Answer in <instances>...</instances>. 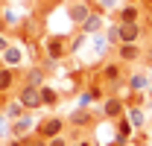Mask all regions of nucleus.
<instances>
[{
	"label": "nucleus",
	"mask_w": 152,
	"mask_h": 146,
	"mask_svg": "<svg viewBox=\"0 0 152 146\" xmlns=\"http://www.w3.org/2000/svg\"><path fill=\"white\" fill-rule=\"evenodd\" d=\"M41 50H44V70L56 67L58 61H64L70 55V47H67V38L64 35H44L41 38Z\"/></svg>",
	"instance_id": "nucleus-1"
},
{
	"label": "nucleus",
	"mask_w": 152,
	"mask_h": 146,
	"mask_svg": "<svg viewBox=\"0 0 152 146\" xmlns=\"http://www.w3.org/2000/svg\"><path fill=\"white\" fill-rule=\"evenodd\" d=\"M96 114L94 108H82V105H76L70 114H67V126L73 128V131H82V128H94L96 126Z\"/></svg>",
	"instance_id": "nucleus-2"
},
{
	"label": "nucleus",
	"mask_w": 152,
	"mask_h": 146,
	"mask_svg": "<svg viewBox=\"0 0 152 146\" xmlns=\"http://www.w3.org/2000/svg\"><path fill=\"white\" fill-rule=\"evenodd\" d=\"M99 102H102V105L96 108V114H99V117H105V120H117V117H123V114H126V99H120L117 93H105Z\"/></svg>",
	"instance_id": "nucleus-3"
},
{
	"label": "nucleus",
	"mask_w": 152,
	"mask_h": 146,
	"mask_svg": "<svg viewBox=\"0 0 152 146\" xmlns=\"http://www.w3.org/2000/svg\"><path fill=\"white\" fill-rule=\"evenodd\" d=\"M64 128H67V120L64 117H44L41 123H38L35 134L41 137V140H50V137H58V134H64Z\"/></svg>",
	"instance_id": "nucleus-4"
},
{
	"label": "nucleus",
	"mask_w": 152,
	"mask_h": 146,
	"mask_svg": "<svg viewBox=\"0 0 152 146\" xmlns=\"http://www.w3.org/2000/svg\"><path fill=\"white\" fill-rule=\"evenodd\" d=\"M15 96L20 99V105L26 111L44 108V105H41V88H35V85H23V82H20L18 88H15Z\"/></svg>",
	"instance_id": "nucleus-5"
},
{
	"label": "nucleus",
	"mask_w": 152,
	"mask_h": 146,
	"mask_svg": "<svg viewBox=\"0 0 152 146\" xmlns=\"http://www.w3.org/2000/svg\"><path fill=\"white\" fill-rule=\"evenodd\" d=\"M35 128H38V123H35V117H32V111H26L23 117H18V120L9 123V134H12V137H20V140H26V137L35 134Z\"/></svg>",
	"instance_id": "nucleus-6"
},
{
	"label": "nucleus",
	"mask_w": 152,
	"mask_h": 146,
	"mask_svg": "<svg viewBox=\"0 0 152 146\" xmlns=\"http://www.w3.org/2000/svg\"><path fill=\"white\" fill-rule=\"evenodd\" d=\"M99 79H102V85H111V91H117L120 85H126V76H123V67L117 64V61H105V64H99Z\"/></svg>",
	"instance_id": "nucleus-7"
},
{
	"label": "nucleus",
	"mask_w": 152,
	"mask_h": 146,
	"mask_svg": "<svg viewBox=\"0 0 152 146\" xmlns=\"http://www.w3.org/2000/svg\"><path fill=\"white\" fill-rule=\"evenodd\" d=\"M18 85H20V67H6V64H0V99H6Z\"/></svg>",
	"instance_id": "nucleus-8"
},
{
	"label": "nucleus",
	"mask_w": 152,
	"mask_h": 146,
	"mask_svg": "<svg viewBox=\"0 0 152 146\" xmlns=\"http://www.w3.org/2000/svg\"><path fill=\"white\" fill-rule=\"evenodd\" d=\"M94 9H96V6L91 3V0H73V3L67 6V15H70V20H73L76 26H79V23L88 18V15H91Z\"/></svg>",
	"instance_id": "nucleus-9"
},
{
	"label": "nucleus",
	"mask_w": 152,
	"mask_h": 146,
	"mask_svg": "<svg viewBox=\"0 0 152 146\" xmlns=\"http://www.w3.org/2000/svg\"><path fill=\"white\" fill-rule=\"evenodd\" d=\"M114 47H117V61H123V64H134L143 58L140 44H114Z\"/></svg>",
	"instance_id": "nucleus-10"
},
{
	"label": "nucleus",
	"mask_w": 152,
	"mask_h": 146,
	"mask_svg": "<svg viewBox=\"0 0 152 146\" xmlns=\"http://www.w3.org/2000/svg\"><path fill=\"white\" fill-rule=\"evenodd\" d=\"M120 23V20H117ZM143 35V26H140V20H134V23H120V41L117 44H137Z\"/></svg>",
	"instance_id": "nucleus-11"
},
{
	"label": "nucleus",
	"mask_w": 152,
	"mask_h": 146,
	"mask_svg": "<svg viewBox=\"0 0 152 146\" xmlns=\"http://www.w3.org/2000/svg\"><path fill=\"white\" fill-rule=\"evenodd\" d=\"M0 61H3L6 67H23V47L9 41V47L0 53Z\"/></svg>",
	"instance_id": "nucleus-12"
},
{
	"label": "nucleus",
	"mask_w": 152,
	"mask_h": 146,
	"mask_svg": "<svg viewBox=\"0 0 152 146\" xmlns=\"http://www.w3.org/2000/svg\"><path fill=\"white\" fill-rule=\"evenodd\" d=\"M102 20H105V12L94 9L88 18L79 23V32H85V35H94V32H99V29H102Z\"/></svg>",
	"instance_id": "nucleus-13"
},
{
	"label": "nucleus",
	"mask_w": 152,
	"mask_h": 146,
	"mask_svg": "<svg viewBox=\"0 0 152 146\" xmlns=\"http://www.w3.org/2000/svg\"><path fill=\"white\" fill-rule=\"evenodd\" d=\"M20 82H23V85H35V88H41V85L47 82V70H44L41 64L26 67V70H20Z\"/></svg>",
	"instance_id": "nucleus-14"
},
{
	"label": "nucleus",
	"mask_w": 152,
	"mask_h": 146,
	"mask_svg": "<svg viewBox=\"0 0 152 146\" xmlns=\"http://www.w3.org/2000/svg\"><path fill=\"white\" fill-rule=\"evenodd\" d=\"M114 20H120V23H134V20H140V6H137V3H126L123 9L114 12Z\"/></svg>",
	"instance_id": "nucleus-15"
},
{
	"label": "nucleus",
	"mask_w": 152,
	"mask_h": 146,
	"mask_svg": "<svg viewBox=\"0 0 152 146\" xmlns=\"http://www.w3.org/2000/svg\"><path fill=\"white\" fill-rule=\"evenodd\" d=\"M126 88H129V93H143L149 88L146 73H132V76H126Z\"/></svg>",
	"instance_id": "nucleus-16"
},
{
	"label": "nucleus",
	"mask_w": 152,
	"mask_h": 146,
	"mask_svg": "<svg viewBox=\"0 0 152 146\" xmlns=\"http://www.w3.org/2000/svg\"><path fill=\"white\" fill-rule=\"evenodd\" d=\"M23 114H26V108L20 105V99H18V96H15V99H9V102L3 105V117H6L9 123H12V120H18V117H23Z\"/></svg>",
	"instance_id": "nucleus-17"
},
{
	"label": "nucleus",
	"mask_w": 152,
	"mask_h": 146,
	"mask_svg": "<svg viewBox=\"0 0 152 146\" xmlns=\"http://www.w3.org/2000/svg\"><path fill=\"white\" fill-rule=\"evenodd\" d=\"M126 117H129V123H132L134 128H143V123H146L143 108H140V105H134V102H129V105H126Z\"/></svg>",
	"instance_id": "nucleus-18"
},
{
	"label": "nucleus",
	"mask_w": 152,
	"mask_h": 146,
	"mask_svg": "<svg viewBox=\"0 0 152 146\" xmlns=\"http://www.w3.org/2000/svg\"><path fill=\"white\" fill-rule=\"evenodd\" d=\"M41 105H44V108H56V105H58L56 88H53V85H47V82L41 85Z\"/></svg>",
	"instance_id": "nucleus-19"
},
{
	"label": "nucleus",
	"mask_w": 152,
	"mask_h": 146,
	"mask_svg": "<svg viewBox=\"0 0 152 146\" xmlns=\"http://www.w3.org/2000/svg\"><path fill=\"white\" fill-rule=\"evenodd\" d=\"M105 41H108V44H117V41H120V23H117V20H114L111 26H108V29H105Z\"/></svg>",
	"instance_id": "nucleus-20"
},
{
	"label": "nucleus",
	"mask_w": 152,
	"mask_h": 146,
	"mask_svg": "<svg viewBox=\"0 0 152 146\" xmlns=\"http://www.w3.org/2000/svg\"><path fill=\"white\" fill-rule=\"evenodd\" d=\"M44 146H70V137H67V134H58V137L44 140Z\"/></svg>",
	"instance_id": "nucleus-21"
},
{
	"label": "nucleus",
	"mask_w": 152,
	"mask_h": 146,
	"mask_svg": "<svg viewBox=\"0 0 152 146\" xmlns=\"http://www.w3.org/2000/svg\"><path fill=\"white\" fill-rule=\"evenodd\" d=\"M91 102H94V93H91V91H88V88H85V91L79 93V99H76V105H82V108H88Z\"/></svg>",
	"instance_id": "nucleus-22"
},
{
	"label": "nucleus",
	"mask_w": 152,
	"mask_h": 146,
	"mask_svg": "<svg viewBox=\"0 0 152 146\" xmlns=\"http://www.w3.org/2000/svg\"><path fill=\"white\" fill-rule=\"evenodd\" d=\"M94 47H96V53L102 55V53H108V47H111V44H108V41H105V38H102V35H96V41H94Z\"/></svg>",
	"instance_id": "nucleus-23"
},
{
	"label": "nucleus",
	"mask_w": 152,
	"mask_h": 146,
	"mask_svg": "<svg viewBox=\"0 0 152 146\" xmlns=\"http://www.w3.org/2000/svg\"><path fill=\"white\" fill-rule=\"evenodd\" d=\"M114 6H117V0H96V9L99 12H111Z\"/></svg>",
	"instance_id": "nucleus-24"
},
{
	"label": "nucleus",
	"mask_w": 152,
	"mask_h": 146,
	"mask_svg": "<svg viewBox=\"0 0 152 146\" xmlns=\"http://www.w3.org/2000/svg\"><path fill=\"white\" fill-rule=\"evenodd\" d=\"M9 137H12V134H9V126L0 123V140H9Z\"/></svg>",
	"instance_id": "nucleus-25"
},
{
	"label": "nucleus",
	"mask_w": 152,
	"mask_h": 146,
	"mask_svg": "<svg viewBox=\"0 0 152 146\" xmlns=\"http://www.w3.org/2000/svg\"><path fill=\"white\" fill-rule=\"evenodd\" d=\"M9 41H12V38L6 35V32H0V53H3V50H6V47H9Z\"/></svg>",
	"instance_id": "nucleus-26"
},
{
	"label": "nucleus",
	"mask_w": 152,
	"mask_h": 146,
	"mask_svg": "<svg viewBox=\"0 0 152 146\" xmlns=\"http://www.w3.org/2000/svg\"><path fill=\"white\" fill-rule=\"evenodd\" d=\"M73 146H96V143H94V140H91V137H79V140H76Z\"/></svg>",
	"instance_id": "nucleus-27"
},
{
	"label": "nucleus",
	"mask_w": 152,
	"mask_h": 146,
	"mask_svg": "<svg viewBox=\"0 0 152 146\" xmlns=\"http://www.w3.org/2000/svg\"><path fill=\"white\" fill-rule=\"evenodd\" d=\"M6 146H26V140H20V137H9Z\"/></svg>",
	"instance_id": "nucleus-28"
},
{
	"label": "nucleus",
	"mask_w": 152,
	"mask_h": 146,
	"mask_svg": "<svg viewBox=\"0 0 152 146\" xmlns=\"http://www.w3.org/2000/svg\"><path fill=\"white\" fill-rule=\"evenodd\" d=\"M105 146H126V143H120V140H111V143H105Z\"/></svg>",
	"instance_id": "nucleus-29"
},
{
	"label": "nucleus",
	"mask_w": 152,
	"mask_h": 146,
	"mask_svg": "<svg viewBox=\"0 0 152 146\" xmlns=\"http://www.w3.org/2000/svg\"><path fill=\"white\" fill-rule=\"evenodd\" d=\"M0 32H6V23H3V15H0Z\"/></svg>",
	"instance_id": "nucleus-30"
},
{
	"label": "nucleus",
	"mask_w": 152,
	"mask_h": 146,
	"mask_svg": "<svg viewBox=\"0 0 152 146\" xmlns=\"http://www.w3.org/2000/svg\"><path fill=\"white\" fill-rule=\"evenodd\" d=\"M146 64H149V67H152V50H149V61H146Z\"/></svg>",
	"instance_id": "nucleus-31"
},
{
	"label": "nucleus",
	"mask_w": 152,
	"mask_h": 146,
	"mask_svg": "<svg viewBox=\"0 0 152 146\" xmlns=\"http://www.w3.org/2000/svg\"><path fill=\"white\" fill-rule=\"evenodd\" d=\"M126 3H137V0H126Z\"/></svg>",
	"instance_id": "nucleus-32"
},
{
	"label": "nucleus",
	"mask_w": 152,
	"mask_h": 146,
	"mask_svg": "<svg viewBox=\"0 0 152 146\" xmlns=\"http://www.w3.org/2000/svg\"><path fill=\"white\" fill-rule=\"evenodd\" d=\"M149 96H152V93H149ZM149 108H152V99H149Z\"/></svg>",
	"instance_id": "nucleus-33"
}]
</instances>
